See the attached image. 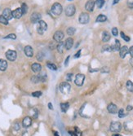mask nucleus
I'll use <instances>...</instances> for the list:
<instances>
[{
  "label": "nucleus",
  "instance_id": "obj_55",
  "mask_svg": "<svg viewBox=\"0 0 133 136\" xmlns=\"http://www.w3.org/2000/svg\"><path fill=\"white\" fill-rule=\"evenodd\" d=\"M54 136H59L58 133L57 132H54Z\"/></svg>",
  "mask_w": 133,
  "mask_h": 136
},
{
  "label": "nucleus",
  "instance_id": "obj_43",
  "mask_svg": "<svg viewBox=\"0 0 133 136\" xmlns=\"http://www.w3.org/2000/svg\"><path fill=\"white\" fill-rule=\"evenodd\" d=\"M128 52L130 53V55H131V56H132V57H133V46H132V47H131L130 48H129Z\"/></svg>",
  "mask_w": 133,
  "mask_h": 136
},
{
  "label": "nucleus",
  "instance_id": "obj_54",
  "mask_svg": "<svg viewBox=\"0 0 133 136\" xmlns=\"http://www.w3.org/2000/svg\"><path fill=\"white\" fill-rule=\"evenodd\" d=\"M112 136H122L121 135H119V134H114Z\"/></svg>",
  "mask_w": 133,
  "mask_h": 136
},
{
  "label": "nucleus",
  "instance_id": "obj_33",
  "mask_svg": "<svg viewBox=\"0 0 133 136\" xmlns=\"http://www.w3.org/2000/svg\"><path fill=\"white\" fill-rule=\"evenodd\" d=\"M102 51H103V52H112V48H111V46H110V45H108V44H106V45H105V46H103Z\"/></svg>",
  "mask_w": 133,
  "mask_h": 136
},
{
  "label": "nucleus",
  "instance_id": "obj_40",
  "mask_svg": "<svg viewBox=\"0 0 133 136\" xmlns=\"http://www.w3.org/2000/svg\"><path fill=\"white\" fill-rule=\"evenodd\" d=\"M73 73H68V74H67V76H66L67 82H71V81H72V78H73Z\"/></svg>",
  "mask_w": 133,
  "mask_h": 136
},
{
  "label": "nucleus",
  "instance_id": "obj_7",
  "mask_svg": "<svg viewBox=\"0 0 133 136\" xmlns=\"http://www.w3.org/2000/svg\"><path fill=\"white\" fill-rule=\"evenodd\" d=\"M6 57H7V59L10 61H14L16 60V59H17V52H15V51H12V50H8L7 51V52H6Z\"/></svg>",
  "mask_w": 133,
  "mask_h": 136
},
{
  "label": "nucleus",
  "instance_id": "obj_13",
  "mask_svg": "<svg viewBox=\"0 0 133 136\" xmlns=\"http://www.w3.org/2000/svg\"><path fill=\"white\" fill-rule=\"evenodd\" d=\"M32 125V119L30 117H25L22 121V126L25 128H28Z\"/></svg>",
  "mask_w": 133,
  "mask_h": 136
},
{
  "label": "nucleus",
  "instance_id": "obj_12",
  "mask_svg": "<svg viewBox=\"0 0 133 136\" xmlns=\"http://www.w3.org/2000/svg\"><path fill=\"white\" fill-rule=\"evenodd\" d=\"M22 16H23V12H22V10H21V7L17 8L12 11V16L16 19H20Z\"/></svg>",
  "mask_w": 133,
  "mask_h": 136
},
{
  "label": "nucleus",
  "instance_id": "obj_52",
  "mask_svg": "<svg viewBox=\"0 0 133 136\" xmlns=\"http://www.w3.org/2000/svg\"><path fill=\"white\" fill-rule=\"evenodd\" d=\"M119 1H120V0H114V3H113V4H114V5L117 4V3H118Z\"/></svg>",
  "mask_w": 133,
  "mask_h": 136
},
{
  "label": "nucleus",
  "instance_id": "obj_22",
  "mask_svg": "<svg viewBox=\"0 0 133 136\" xmlns=\"http://www.w3.org/2000/svg\"><path fill=\"white\" fill-rule=\"evenodd\" d=\"M7 68V62L5 60L1 59L0 60V70L1 71H5Z\"/></svg>",
  "mask_w": 133,
  "mask_h": 136
},
{
  "label": "nucleus",
  "instance_id": "obj_35",
  "mask_svg": "<svg viewBox=\"0 0 133 136\" xmlns=\"http://www.w3.org/2000/svg\"><path fill=\"white\" fill-rule=\"evenodd\" d=\"M126 115H127V114H125V113H124V110L122 109H122H120L119 111H118V117H119L120 118L124 117Z\"/></svg>",
  "mask_w": 133,
  "mask_h": 136
},
{
  "label": "nucleus",
  "instance_id": "obj_31",
  "mask_svg": "<svg viewBox=\"0 0 133 136\" xmlns=\"http://www.w3.org/2000/svg\"><path fill=\"white\" fill-rule=\"evenodd\" d=\"M0 23L3 24V25H8V21L3 16V15L0 16Z\"/></svg>",
  "mask_w": 133,
  "mask_h": 136
},
{
  "label": "nucleus",
  "instance_id": "obj_42",
  "mask_svg": "<svg viewBox=\"0 0 133 136\" xmlns=\"http://www.w3.org/2000/svg\"><path fill=\"white\" fill-rule=\"evenodd\" d=\"M100 71L101 73H109L110 72V69H109V68H107V67H104V68H102V69Z\"/></svg>",
  "mask_w": 133,
  "mask_h": 136
},
{
  "label": "nucleus",
  "instance_id": "obj_2",
  "mask_svg": "<svg viewBox=\"0 0 133 136\" xmlns=\"http://www.w3.org/2000/svg\"><path fill=\"white\" fill-rule=\"evenodd\" d=\"M62 6H61V3H55L54 4L51 6V11L53 13L55 16H60L62 12Z\"/></svg>",
  "mask_w": 133,
  "mask_h": 136
},
{
  "label": "nucleus",
  "instance_id": "obj_39",
  "mask_svg": "<svg viewBox=\"0 0 133 136\" xmlns=\"http://www.w3.org/2000/svg\"><path fill=\"white\" fill-rule=\"evenodd\" d=\"M112 34L114 35V36H118V29L117 28H113L112 29Z\"/></svg>",
  "mask_w": 133,
  "mask_h": 136
},
{
  "label": "nucleus",
  "instance_id": "obj_49",
  "mask_svg": "<svg viewBox=\"0 0 133 136\" xmlns=\"http://www.w3.org/2000/svg\"><path fill=\"white\" fill-rule=\"evenodd\" d=\"M69 135H70L71 136H78V135H77L76 133H74V132H73V131H69Z\"/></svg>",
  "mask_w": 133,
  "mask_h": 136
},
{
  "label": "nucleus",
  "instance_id": "obj_1",
  "mask_svg": "<svg viewBox=\"0 0 133 136\" xmlns=\"http://www.w3.org/2000/svg\"><path fill=\"white\" fill-rule=\"evenodd\" d=\"M59 89H60L61 92L63 94H68L69 93V91H70V90H71V86L69 82H62V83L60 84Z\"/></svg>",
  "mask_w": 133,
  "mask_h": 136
},
{
  "label": "nucleus",
  "instance_id": "obj_5",
  "mask_svg": "<svg viewBox=\"0 0 133 136\" xmlns=\"http://www.w3.org/2000/svg\"><path fill=\"white\" fill-rule=\"evenodd\" d=\"M75 11H76V8H75L74 5L73 4H69L65 7V15L67 16H72L74 15Z\"/></svg>",
  "mask_w": 133,
  "mask_h": 136
},
{
  "label": "nucleus",
  "instance_id": "obj_14",
  "mask_svg": "<svg viewBox=\"0 0 133 136\" xmlns=\"http://www.w3.org/2000/svg\"><path fill=\"white\" fill-rule=\"evenodd\" d=\"M107 110L111 114H115L118 113V107L114 104H110L107 107Z\"/></svg>",
  "mask_w": 133,
  "mask_h": 136
},
{
  "label": "nucleus",
  "instance_id": "obj_11",
  "mask_svg": "<svg viewBox=\"0 0 133 136\" xmlns=\"http://www.w3.org/2000/svg\"><path fill=\"white\" fill-rule=\"evenodd\" d=\"M94 7H95V2L93 0H88L87 2L86 5H85V8L87 11H90L92 12L93 11V9H94Z\"/></svg>",
  "mask_w": 133,
  "mask_h": 136
},
{
  "label": "nucleus",
  "instance_id": "obj_27",
  "mask_svg": "<svg viewBox=\"0 0 133 136\" xmlns=\"http://www.w3.org/2000/svg\"><path fill=\"white\" fill-rule=\"evenodd\" d=\"M31 82H32L33 83L36 84V83H39V82H41V79L39 75H35L31 78Z\"/></svg>",
  "mask_w": 133,
  "mask_h": 136
},
{
  "label": "nucleus",
  "instance_id": "obj_36",
  "mask_svg": "<svg viewBox=\"0 0 133 136\" xmlns=\"http://www.w3.org/2000/svg\"><path fill=\"white\" fill-rule=\"evenodd\" d=\"M43 57H44V56H43V52H40L38 53V55H37V59H38V60H39V61L43 60Z\"/></svg>",
  "mask_w": 133,
  "mask_h": 136
},
{
  "label": "nucleus",
  "instance_id": "obj_51",
  "mask_svg": "<svg viewBox=\"0 0 133 136\" xmlns=\"http://www.w3.org/2000/svg\"><path fill=\"white\" fill-rule=\"evenodd\" d=\"M130 64L133 67V57H132V58L130 59Z\"/></svg>",
  "mask_w": 133,
  "mask_h": 136
},
{
  "label": "nucleus",
  "instance_id": "obj_10",
  "mask_svg": "<svg viewBox=\"0 0 133 136\" xmlns=\"http://www.w3.org/2000/svg\"><path fill=\"white\" fill-rule=\"evenodd\" d=\"M3 16L5 17L6 19L7 20V21H9V20H11V19L13 18V16H12V11H11V9H10V8H5L4 10H3Z\"/></svg>",
  "mask_w": 133,
  "mask_h": 136
},
{
  "label": "nucleus",
  "instance_id": "obj_9",
  "mask_svg": "<svg viewBox=\"0 0 133 136\" xmlns=\"http://www.w3.org/2000/svg\"><path fill=\"white\" fill-rule=\"evenodd\" d=\"M30 21L33 24H36L41 21V15L39 12H33L30 16Z\"/></svg>",
  "mask_w": 133,
  "mask_h": 136
},
{
  "label": "nucleus",
  "instance_id": "obj_44",
  "mask_svg": "<svg viewBox=\"0 0 133 136\" xmlns=\"http://www.w3.org/2000/svg\"><path fill=\"white\" fill-rule=\"evenodd\" d=\"M127 6L128 7H130V8H133V1H129L127 3Z\"/></svg>",
  "mask_w": 133,
  "mask_h": 136
},
{
  "label": "nucleus",
  "instance_id": "obj_26",
  "mask_svg": "<svg viewBox=\"0 0 133 136\" xmlns=\"http://www.w3.org/2000/svg\"><path fill=\"white\" fill-rule=\"evenodd\" d=\"M66 32L69 36H73L75 33V32H76V29H75V28H73V27H69V28L67 29Z\"/></svg>",
  "mask_w": 133,
  "mask_h": 136
},
{
  "label": "nucleus",
  "instance_id": "obj_41",
  "mask_svg": "<svg viewBox=\"0 0 133 136\" xmlns=\"http://www.w3.org/2000/svg\"><path fill=\"white\" fill-rule=\"evenodd\" d=\"M13 128H14L15 131H19V130L21 129V126H20V124L18 123V122H17V123L14 124Z\"/></svg>",
  "mask_w": 133,
  "mask_h": 136
},
{
  "label": "nucleus",
  "instance_id": "obj_24",
  "mask_svg": "<svg viewBox=\"0 0 133 136\" xmlns=\"http://www.w3.org/2000/svg\"><path fill=\"white\" fill-rule=\"evenodd\" d=\"M107 21L106 16H105V15H103V14L99 15L98 16L96 17V22H105V21Z\"/></svg>",
  "mask_w": 133,
  "mask_h": 136
},
{
  "label": "nucleus",
  "instance_id": "obj_53",
  "mask_svg": "<svg viewBox=\"0 0 133 136\" xmlns=\"http://www.w3.org/2000/svg\"><path fill=\"white\" fill-rule=\"evenodd\" d=\"M96 71H99L98 68H96V69H90V72L92 73V72H96Z\"/></svg>",
  "mask_w": 133,
  "mask_h": 136
},
{
  "label": "nucleus",
  "instance_id": "obj_45",
  "mask_svg": "<svg viewBox=\"0 0 133 136\" xmlns=\"http://www.w3.org/2000/svg\"><path fill=\"white\" fill-rule=\"evenodd\" d=\"M80 55H81V50H79L78 52L75 54V56H74V58H79L80 57Z\"/></svg>",
  "mask_w": 133,
  "mask_h": 136
},
{
  "label": "nucleus",
  "instance_id": "obj_8",
  "mask_svg": "<svg viewBox=\"0 0 133 136\" xmlns=\"http://www.w3.org/2000/svg\"><path fill=\"white\" fill-rule=\"evenodd\" d=\"M64 37H65L64 33L61 30H58L56 31V32H55L54 35H53V39H54V41H55L56 42H60L63 40Z\"/></svg>",
  "mask_w": 133,
  "mask_h": 136
},
{
  "label": "nucleus",
  "instance_id": "obj_18",
  "mask_svg": "<svg viewBox=\"0 0 133 136\" xmlns=\"http://www.w3.org/2000/svg\"><path fill=\"white\" fill-rule=\"evenodd\" d=\"M31 68H32V71L34 73H39L41 72L42 70V66L39 63H34L31 65Z\"/></svg>",
  "mask_w": 133,
  "mask_h": 136
},
{
  "label": "nucleus",
  "instance_id": "obj_50",
  "mask_svg": "<svg viewBox=\"0 0 133 136\" xmlns=\"http://www.w3.org/2000/svg\"><path fill=\"white\" fill-rule=\"evenodd\" d=\"M48 108H50L51 110H53V107H52V104H51V103L48 104Z\"/></svg>",
  "mask_w": 133,
  "mask_h": 136
},
{
  "label": "nucleus",
  "instance_id": "obj_32",
  "mask_svg": "<svg viewBox=\"0 0 133 136\" xmlns=\"http://www.w3.org/2000/svg\"><path fill=\"white\" fill-rule=\"evenodd\" d=\"M21 10H22V12H23V15L24 14H26L27 11H28V6L26 5V3H23L22 4H21Z\"/></svg>",
  "mask_w": 133,
  "mask_h": 136
},
{
  "label": "nucleus",
  "instance_id": "obj_3",
  "mask_svg": "<svg viewBox=\"0 0 133 136\" xmlns=\"http://www.w3.org/2000/svg\"><path fill=\"white\" fill-rule=\"evenodd\" d=\"M110 131H112V132L118 133V132H119L121 130H122V124L118 121L112 122V123L110 124Z\"/></svg>",
  "mask_w": 133,
  "mask_h": 136
},
{
  "label": "nucleus",
  "instance_id": "obj_19",
  "mask_svg": "<svg viewBox=\"0 0 133 136\" xmlns=\"http://www.w3.org/2000/svg\"><path fill=\"white\" fill-rule=\"evenodd\" d=\"M111 48H112V51H114V52H118V51L120 50L121 48V43L119 42V40L116 39L114 42V44L113 46H111Z\"/></svg>",
  "mask_w": 133,
  "mask_h": 136
},
{
  "label": "nucleus",
  "instance_id": "obj_6",
  "mask_svg": "<svg viewBox=\"0 0 133 136\" xmlns=\"http://www.w3.org/2000/svg\"><path fill=\"white\" fill-rule=\"evenodd\" d=\"M79 22L83 25H86L90 21V17H89V15L87 14V12H83L81 13L80 16H79V18H78Z\"/></svg>",
  "mask_w": 133,
  "mask_h": 136
},
{
  "label": "nucleus",
  "instance_id": "obj_25",
  "mask_svg": "<svg viewBox=\"0 0 133 136\" xmlns=\"http://www.w3.org/2000/svg\"><path fill=\"white\" fill-rule=\"evenodd\" d=\"M69 108V103H62L61 104V111L63 113H66L68 111Z\"/></svg>",
  "mask_w": 133,
  "mask_h": 136
},
{
  "label": "nucleus",
  "instance_id": "obj_30",
  "mask_svg": "<svg viewBox=\"0 0 133 136\" xmlns=\"http://www.w3.org/2000/svg\"><path fill=\"white\" fill-rule=\"evenodd\" d=\"M47 67L48 68H50V69H51V70H54V71L57 70L56 65H55V64H52V63L47 62Z\"/></svg>",
  "mask_w": 133,
  "mask_h": 136
},
{
  "label": "nucleus",
  "instance_id": "obj_37",
  "mask_svg": "<svg viewBox=\"0 0 133 136\" xmlns=\"http://www.w3.org/2000/svg\"><path fill=\"white\" fill-rule=\"evenodd\" d=\"M42 95V92L41 91H35V92H33L32 93V96H33V97H40V96Z\"/></svg>",
  "mask_w": 133,
  "mask_h": 136
},
{
  "label": "nucleus",
  "instance_id": "obj_47",
  "mask_svg": "<svg viewBox=\"0 0 133 136\" xmlns=\"http://www.w3.org/2000/svg\"><path fill=\"white\" fill-rule=\"evenodd\" d=\"M69 58H70V57H69V56L66 58V60H65V66H67V65H68V64H69Z\"/></svg>",
  "mask_w": 133,
  "mask_h": 136
},
{
  "label": "nucleus",
  "instance_id": "obj_28",
  "mask_svg": "<svg viewBox=\"0 0 133 136\" xmlns=\"http://www.w3.org/2000/svg\"><path fill=\"white\" fill-rule=\"evenodd\" d=\"M127 89L130 92H133V82H132L131 81H127L126 84Z\"/></svg>",
  "mask_w": 133,
  "mask_h": 136
},
{
  "label": "nucleus",
  "instance_id": "obj_23",
  "mask_svg": "<svg viewBox=\"0 0 133 136\" xmlns=\"http://www.w3.org/2000/svg\"><path fill=\"white\" fill-rule=\"evenodd\" d=\"M39 27L42 29V30L43 31V32H45V31H46L47 29V23L45 22V21H40L39 22Z\"/></svg>",
  "mask_w": 133,
  "mask_h": 136
},
{
  "label": "nucleus",
  "instance_id": "obj_17",
  "mask_svg": "<svg viewBox=\"0 0 133 136\" xmlns=\"http://www.w3.org/2000/svg\"><path fill=\"white\" fill-rule=\"evenodd\" d=\"M73 44V39L72 38H68L65 42V47L66 50H69L72 48Z\"/></svg>",
  "mask_w": 133,
  "mask_h": 136
},
{
  "label": "nucleus",
  "instance_id": "obj_15",
  "mask_svg": "<svg viewBox=\"0 0 133 136\" xmlns=\"http://www.w3.org/2000/svg\"><path fill=\"white\" fill-rule=\"evenodd\" d=\"M128 51H129V49L127 46H123V47H121L120 50H119V56H120L121 58L122 59L125 58L127 55Z\"/></svg>",
  "mask_w": 133,
  "mask_h": 136
},
{
  "label": "nucleus",
  "instance_id": "obj_48",
  "mask_svg": "<svg viewBox=\"0 0 133 136\" xmlns=\"http://www.w3.org/2000/svg\"><path fill=\"white\" fill-rule=\"evenodd\" d=\"M132 109H133V107L131 105H128L127 107V111H132Z\"/></svg>",
  "mask_w": 133,
  "mask_h": 136
},
{
  "label": "nucleus",
  "instance_id": "obj_21",
  "mask_svg": "<svg viewBox=\"0 0 133 136\" xmlns=\"http://www.w3.org/2000/svg\"><path fill=\"white\" fill-rule=\"evenodd\" d=\"M56 49H57V52L60 53V54H62V53L64 52V49H65V42H63L62 41L59 42L56 47Z\"/></svg>",
  "mask_w": 133,
  "mask_h": 136
},
{
  "label": "nucleus",
  "instance_id": "obj_16",
  "mask_svg": "<svg viewBox=\"0 0 133 136\" xmlns=\"http://www.w3.org/2000/svg\"><path fill=\"white\" fill-rule=\"evenodd\" d=\"M24 52H25V56L27 57H32L33 56V50L32 48V47L30 46H26L24 49Z\"/></svg>",
  "mask_w": 133,
  "mask_h": 136
},
{
  "label": "nucleus",
  "instance_id": "obj_4",
  "mask_svg": "<svg viewBox=\"0 0 133 136\" xmlns=\"http://www.w3.org/2000/svg\"><path fill=\"white\" fill-rule=\"evenodd\" d=\"M84 80H85V75L82 73H78L75 76V79H74V83L77 85L78 86H82L83 83H84Z\"/></svg>",
  "mask_w": 133,
  "mask_h": 136
},
{
  "label": "nucleus",
  "instance_id": "obj_56",
  "mask_svg": "<svg viewBox=\"0 0 133 136\" xmlns=\"http://www.w3.org/2000/svg\"><path fill=\"white\" fill-rule=\"evenodd\" d=\"M69 1H72V0H69Z\"/></svg>",
  "mask_w": 133,
  "mask_h": 136
},
{
  "label": "nucleus",
  "instance_id": "obj_20",
  "mask_svg": "<svg viewBox=\"0 0 133 136\" xmlns=\"http://www.w3.org/2000/svg\"><path fill=\"white\" fill-rule=\"evenodd\" d=\"M110 34L109 32H107V31H104V32L102 33V41L104 42H109V41L110 40Z\"/></svg>",
  "mask_w": 133,
  "mask_h": 136
},
{
  "label": "nucleus",
  "instance_id": "obj_29",
  "mask_svg": "<svg viewBox=\"0 0 133 136\" xmlns=\"http://www.w3.org/2000/svg\"><path fill=\"white\" fill-rule=\"evenodd\" d=\"M95 4L96 5V7H98V8H101L105 4V0H96V1L95 2Z\"/></svg>",
  "mask_w": 133,
  "mask_h": 136
},
{
  "label": "nucleus",
  "instance_id": "obj_46",
  "mask_svg": "<svg viewBox=\"0 0 133 136\" xmlns=\"http://www.w3.org/2000/svg\"><path fill=\"white\" fill-rule=\"evenodd\" d=\"M37 32L39 33V34H43V33H44V32H43V31L42 30V29H41L40 28H39V27H38V28H37Z\"/></svg>",
  "mask_w": 133,
  "mask_h": 136
},
{
  "label": "nucleus",
  "instance_id": "obj_34",
  "mask_svg": "<svg viewBox=\"0 0 133 136\" xmlns=\"http://www.w3.org/2000/svg\"><path fill=\"white\" fill-rule=\"evenodd\" d=\"M120 34H121V37H122V38L123 39L124 41H126V42H129V41H130V38H129L128 36H127V35L125 34L123 32H121Z\"/></svg>",
  "mask_w": 133,
  "mask_h": 136
},
{
  "label": "nucleus",
  "instance_id": "obj_38",
  "mask_svg": "<svg viewBox=\"0 0 133 136\" xmlns=\"http://www.w3.org/2000/svg\"><path fill=\"white\" fill-rule=\"evenodd\" d=\"M4 38H11V39H16L17 38V36H16V34H14V33H11V34H8L7 36L4 37Z\"/></svg>",
  "mask_w": 133,
  "mask_h": 136
}]
</instances>
